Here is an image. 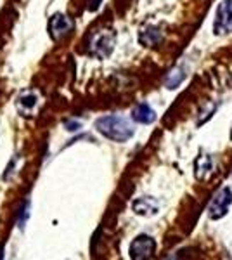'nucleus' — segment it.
Returning <instances> with one entry per match:
<instances>
[{"label":"nucleus","instance_id":"7","mask_svg":"<svg viewBox=\"0 0 232 260\" xmlns=\"http://www.w3.org/2000/svg\"><path fill=\"white\" fill-rule=\"evenodd\" d=\"M132 208L141 217H153L159 212V203L153 196H141V198L134 200Z\"/></svg>","mask_w":232,"mask_h":260},{"label":"nucleus","instance_id":"9","mask_svg":"<svg viewBox=\"0 0 232 260\" xmlns=\"http://www.w3.org/2000/svg\"><path fill=\"white\" fill-rule=\"evenodd\" d=\"M132 120L141 125H151L156 120V113L147 103H141L132 110Z\"/></svg>","mask_w":232,"mask_h":260},{"label":"nucleus","instance_id":"8","mask_svg":"<svg viewBox=\"0 0 232 260\" xmlns=\"http://www.w3.org/2000/svg\"><path fill=\"white\" fill-rule=\"evenodd\" d=\"M39 104H40V99H39V95L35 94V92H24V94H21L19 98H18V111L21 113L23 116H29V115H33V113L37 111V108H39Z\"/></svg>","mask_w":232,"mask_h":260},{"label":"nucleus","instance_id":"5","mask_svg":"<svg viewBox=\"0 0 232 260\" xmlns=\"http://www.w3.org/2000/svg\"><path fill=\"white\" fill-rule=\"evenodd\" d=\"M156 251V240L147 234H139V236L130 243L128 253L134 260H142V258H151L154 257Z\"/></svg>","mask_w":232,"mask_h":260},{"label":"nucleus","instance_id":"3","mask_svg":"<svg viewBox=\"0 0 232 260\" xmlns=\"http://www.w3.org/2000/svg\"><path fill=\"white\" fill-rule=\"evenodd\" d=\"M115 49V33L111 30H101L97 31L90 40V54L106 59Z\"/></svg>","mask_w":232,"mask_h":260},{"label":"nucleus","instance_id":"10","mask_svg":"<svg viewBox=\"0 0 232 260\" xmlns=\"http://www.w3.org/2000/svg\"><path fill=\"white\" fill-rule=\"evenodd\" d=\"M139 42L146 47H154V45L163 42V31L158 30L156 26H146L139 33Z\"/></svg>","mask_w":232,"mask_h":260},{"label":"nucleus","instance_id":"11","mask_svg":"<svg viewBox=\"0 0 232 260\" xmlns=\"http://www.w3.org/2000/svg\"><path fill=\"white\" fill-rule=\"evenodd\" d=\"M215 165H213V158L210 154H201L200 158L194 163V170H196V179L205 180L213 174Z\"/></svg>","mask_w":232,"mask_h":260},{"label":"nucleus","instance_id":"12","mask_svg":"<svg viewBox=\"0 0 232 260\" xmlns=\"http://www.w3.org/2000/svg\"><path fill=\"white\" fill-rule=\"evenodd\" d=\"M185 77H187V73H185V70L182 66H175V68L167 75V78H164V87H167L168 90H175L177 87L185 80Z\"/></svg>","mask_w":232,"mask_h":260},{"label":"nucleus","instance_id":"6","mask_svg":"<svg viewBox=\"0 0 232 260\" xmlns=\"http://www.w3.org/2000/svg\"><path fill=\"white\" fill-rule=\"evenodd\" d=\"M75 28L73 19L68 18L66 14H54L49 21V35L52 40H62L64 37H68Z\"/></svg>","mask_w":232,"mask_h":260},{"label":"nucleus","instance_id":"13","mask_svg":"<svg viewBox=\"0 0 232 260\" xmlns=\"http://www.w3.org/2000/svg\"><path fill=\"white\" fill-rule=\"evenodd\" d=\"M99 2H101V0H92V2H90V6H88V9H90V11H95L97 7L101 6Z\"/></svg>","mask_w":232,"mask_h":260},{"label":"nucleus","instance_id":"14","mask_svg":"<svg viewBox=\"0 0 232 260\" xmlns=\"http://www.w3.org/2000/svg\"><path fill=\"white\" fill-rule=\"evenodd\" d=\"M66 127H68V130H78L80 123H66Z\"/></svg>","mask_w":232,"mask_h":260},{"label":"nucleus","instance_id":"2","mask_svg":"<svg viewBox=\"0 0 232 260\" xmlns=\"http://www.w3.org/2000/svg\"><path fill=\"white\" fill-rule=\"evenodd\" d=\"M213 33L218 37L232 33V0H222L215 12Z\"/></svg>","mask_w":232,"mask_h":260},{"label":"nucleus","instance_id":"1","mask_svg":"<svg viewBox=\"0 0 232 260\" xmlns=\"http://www.w3.org/2000/svg\"><path fill=\"white\" fill-rule=\"evenodd\" d=\"M95 128L106 139L115 142H126L128 139H132L134 134H136V128L130 123V120L118 115H109L99 118L95 121Z\"/></svg>","mask_w":232,"mask_h":260},{"label":"nucleus","instance_id":"15","mask_svg":"<svg viewBox=\"0 0 232 260\" xmlns=\"http://www.w3.org/2000/svg\"><path fill=\"white\" fill-rule=\"evenodd\" d=\"M230 141H232V127H230Z\"/></svg>","mask_w":232,"mask_h":260},{"label":"nucleus","instance_id":"4","mask_svg":"<svg viewBox=\"0 0 232 260\" xmlns=\"http://www.w3.org/2000/svg\"><path fill=\"white\" fill-rule=\"evenodd\" d=\"M232 205V189L230 187H222L217 194L213 196V200L208 205V215L213 220H220L222 217L227 215Z\"/></svg>","mask_w":232,"mask_h":260}]
</instances>
